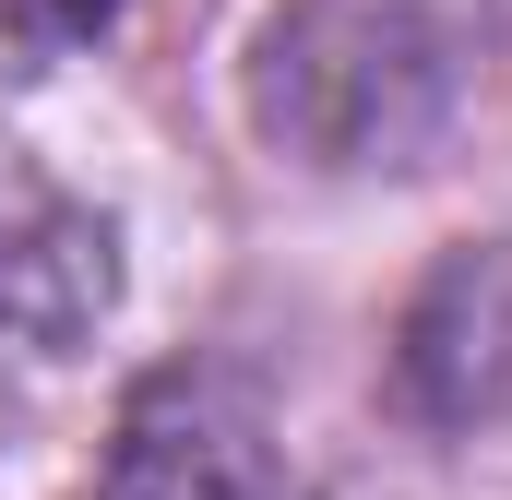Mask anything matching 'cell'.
<instances>
[{"mask_svg": "<svg viewBox=\"0 0 512 500\" xmlns=\"http://www.w3.org/2000/svg\"><path fill=\"white\" fill-rule=\"evenodd\" d=\"M465 96L453 0H274L251 48V120L298 167H417Z\"/></svg>", "mask_w": 512, "mask_h": 500, "instance_id": "6da1fadb", "label": "cell"}, {"mask_svg": "<svg viewBox=\"0 0 512 500\" xmlns=\"http://www.w3.org/2000/svg\"><path fill=\"white\" fill-rule=\"evenodd\" d=\"M96 500H298L262 381L227 370V358L143 370L131 405H120V429H108Z\"/></svg>", "mask_w": 512, "mask_h": 500, "instance_id": "7a4b0ae2", "label": "cell"}, {"mask_svg": "<svg viewBox=\"0 0 512 500\" xmlns=\"http://www.w3.org/2000/svg\"><path fill=\"white\" fill-rule=\"evenodd\" d=\"M120 298L108 215L60 203L12 143H0V370H60Z\"/></svg>", "mask_w": 512, "mask_h": 500, "instance_id": "3957f363", "label": "cell"}, {"mask_svg": "<svg viewBox=\"0 0 512 500\" xmlns=\"http://www.w3.org/2000/svg\"><path fill=\"white\" fill-rule=\"evenodd\" d=\"M405 405L477 429L512 405V250H453L405 310Z\"/></svg>", "mask_w": 512, "mask_h": 500, "instance_id": "277c9868", "label": "cell"}, {"mask_svg": "<svg viewBox=\"0 0 512 500\" xmlns=\"http://www.w3.org/2000/svg\"><path fill=\"white\" fill-rule=\"evenodd\" d=\"M108 12H120V0H0V60H12V72H48V60H72L84 36H108Z\"/></svg>", "mask_w": 512, "mask_h": 500, "instance_id": "5b68a950", "label": "cell"}]
</instances>
